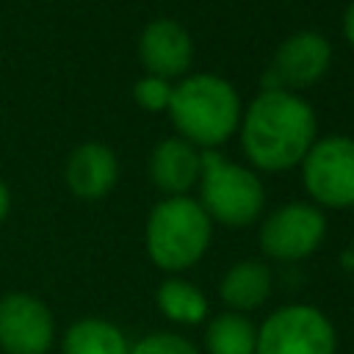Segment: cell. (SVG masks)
<instances>
[{
    "mask_svg": "<svg viewBox=\"0 0 354 354\" xmlns=\"http://www.w3.org/2000/svg\"><path fill=\"white\" fill-rule=\"evenodd\" d=\"M238 127L246 158L263 171L299 166L315 141L313 108L285 88H263L249 102Z\"/></svg>",
    "mask_w": 354,
    "mask_h": 354,
    "instance_id": "6da1fadb",
    "label": "cell"
},
{
    "mask_svg": "<svg viewBox=\"0 0 354 354\" xmlns=\"http://www.w3.org/2000/svg\"><path fill=\"white\" fill-rule=\"evenodd\" d=\"M169 116L180 138L196 149H216L241 124L238 91L218 75L199 72L171 88Z\"/></svg>",
    "mask_w": 354,
    "mask_h": 354,
    "instance_id": "7a4b0ae2",
    "label": "cell"
},
{
    "mask_svg": "<svg viewBox=\"0 0 354 354\" xmlns=\"http://www.w3.org/2000/svg\"><path fill=\"white\" fill-rule=\"evenodd\" d=\"M210 216L191 196H166L149 210L144 243L149 260L163 271L191 268L210 243Z\"/></svg>",
    "mask_w": 354,
    "mask_h": 354,
    "instance_id": "3957f363",
    "label": "cell"
},
{
    "mask_svg": "<svg viewBox=\"0 0 354 354\" xmlns=\"http://www.w3.org/2000/svg\"><path fill=\"white\" fill-rule=\"evenodd\" d=\"M199 194V205L205 207V213L230 227L252 224L266 202L260 177L252 169L227 160L216 149H202Z\"/></svg>",
    "mask_w": 354,
    "mask_h": 354,
    "instance_id": "277c9868",
    "label": "cell"
},
{
    "mask_svg": "<svg viewBox=\"0 0 354 354\" xmlns=\"http://www.w3.org/2000/svg\"><path fill=\"white\" fill-rule=\"evenodd\" d=\"M337 335L332 321L310 304L274 310L254 340V354H335Z\"/></svg>",
    "mask_w": 354,
    "mask_h": 354,
    "instance_id": "5b68a950",
    "label": "cell"
},
{
    "mask_svg": "<svg viewBox=\"0 0 354 354\" xmlns=\"http://www.w3.org/2000/svg\"><path fill=\"white\" fill-rule=\"evenodd\" d=\"M301 183L315 205L351 207L354 205V138L329 136L313 141L301 158Z\"/></svg>",
    "mask_w": 354,
    "mask_h": 354,
    "instance_id": "8992f818",
    "label": "cell"
},
{
    "mask_svg": "<svg viewBox=\"0 0 354 354\" xmlns=\"http://www.w3.org/2000/svg\"><path fill=\"white\" fill-rule=\"evenodd\" d=\"M326 235V216L310 202H288L277 207L263 230L260 246L277 260H301L313 254Z\"/></svg>",
    "mask_w": 354,
    "mask_h": 354,
    "instance_id": "52a82bcc",
    "label": "cell"
},
{
    "mask_svg": "<svg viewBox=\"0 0 354 354\" xmlns=\"http://www.w3.org/2000/svg\"><path fill=\"white\" fill-rule=\"evenodd\" d=\"M55 340L50 307L33 293H6L0 299V348L6 354H47Z\"/></svg>",
    "mask_w": 354,
    "mask_h": 354,
    "instance_id": "ba28073f",
    "label": "cell"
},
{
    "mask_svg": "<svg viewBox=\"0 0 354 354\" xmlns=\"http://www.w3.org/2000/svg\"><path fill=\"white\" fill-rule=\"evenodd\" d=\"M332 64V44L326 36L315 30H299L290 39L279 44L274 53V64L268 72V80H263L266 88H307L318 83Z\"/></svg>",
    "mask_w": 354,
    "mask_h": 354,
    "instance_id": "9c48e42d",
    "label": "cell"
},
{
    "mask_svg": "<svg viewBox=\"0 0 354 354\" xmlns=\"http://www.w3.org/2000/svg\"><path fill=\"white\" fill-rule=\"evenodd\" d=\"M138 55L149 75L155 77H180L188 72L194 58V44L188 30L174 19H155L141 30Z\"/></svg>",
    "mask_w": 354,
    "mask_h": 354,
    "instance_id": "30bf717a",
    "label": "cell"
},
{
    "mask_svg": "<svg viewBox=\"0 0 354 354\" xmlns=\"http://www.w3.org/2000/svg\"><path fill=\"white\" fill-rule=\"evenodd\" d=\"M66 185L80 199H102L113 191L119 180V160L111 147L100 141H86L72 149L66 169H64Z\"/></svg>",
    "mask_w": 354,
    "mask_h": 354,
    "instance_id": "8fae6325",
    "label": "cell"
},
{
    "mask_svg": "<svg viewBox=\"0 0 354 354\" xmlns=\"http://www.w3.org/2000/svg\"><path fill=\"white\" fill-rule=\"evenodd\" d=\"M202 174V149L185 138H163L149 158V177L166 196H185Z\"/></svg>",
    "mask_w": 354,
    "mask_h": 354,
    "instance_id": "7c38bea8",
    "label": "cell"
},
{
    "mask_svg": "<svg viewBox=\"0 0 354 354\" xmlns=\"http://www.w3.org/2000/svg\"><path fill=\"white\" fill-rule=\"evenodd\" d=\"M218 293H221L224 304L232 307L235 313L257 310L271 293V271L257 260L235 263L224 274V279L218 285Z\"/></svg>",
    "mask_w": 354,
    "mask_h": 354,
    "instance_id": "4fadbf2b",
    "label": "cell"
},
{
    "mask_svg": "<svg viewBox=\"0 0 354 354\" xmlns=\"http://www.w3.org/2000/svg\"><path fill=\"white\" fill-rule=\"evenodd\" d=\"M64 354H127L130 346L122 335L119 326H113L105 318H80L75 321L64 340H61Z\"/></svg>",
    "mask_w": 354,
    "mask_h": 354,
    "instance_id": "5bb4252c",
    "label": "cell"
},
{
    "mask_svg": "<svg viewBox=\"0 0 354 354\" xmlns=\"http://www.w3.org/2000/svg\"><path fill=\"white\" fill-rule=\"evenodd\" d=\"M155 301H158V310L169 318V321H177V324H199L205 315H207V299L199 288H194L191 282L185 279H163L158 293H155Z\"/></svg>",
    "mask_w": 354,
    "mask_h": 354,
    "instance_id": "9a60e30c",
    "label": "cell"
},
{
    "mask_svg": "<svg viewBox=\"0 0 354 354\" xmlns=\"http://www.w3.org/2000/svg\"><path fill=\"white\" fill-rule=\"evenodd\" d=\"M257 332L241 313H221L205 329V346L210 354H254Z\"/></svg>",
    "mask_w": 354,
    "mask_h": 354,
    "instance_id": "2e32d148",
    "label": "cell"
},
{
    "mask_svg": "<svg viewBox=\"0 0 354 354\" xmlns=\"http://www.w3.org/2000/svg\"><path fill=\"white\" fill-rule=\"evenodd\" d=\"M127 354H199L191 340L174 332H155L130 346Z\"/></svg>",
    "mask_w": 354,
    "mask_h": 354,
    "instance_id": "e0dca14e",
    "label": "cell"
},
{
    "mask_svg": "<svg viewBox=\"0 0 354 354\" xmlns=\"http://www.w3.org/2000/svg\"><path fill=\"white\" fill-rule=\"evenodd\" d=\"M171 83L163 80V77H155V75H147L141 80H136L133 86V100L144 108V111H166L169 108V100H171Z\"/></svg>",
    "mask_w": 354,
    "mask_h": 354,
    "instance_id": "ac0fdd59",
    "label": "cell"
},
{
    "mask_svg": "<svg viewBox=\"0 0 354 354\" xmlns=\"http://www.w3.org/2000/svg\"><path fill=\"white\" fill-rule=\"evenodd\" d=\"M343 36H346V41L354 47V3L346 8V14H343Z\"/></svg>",
    "mask_w": 354,
    "mask_h": 354,
    "instance_id": "d6986e66",
    "label": "cell"
},
{
    "mask_svg": "<svg viewBox=\"0 0 354 354\" xmlns=\"http://www.w3.org/2000/svg\"><path fill=\"white\" fill-rule=\"evenodd\" d=\"M8 207H11V194H8V185L0 180V221L8 216Z\"/></svg>",
    "mask_w": 354,
    "mask_h": 354,
    "instance_id": "ffe728a7",
    "label": "cell"
}]
</instances>
